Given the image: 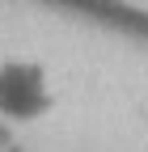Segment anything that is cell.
Here are the masks:
<instances>
[{
	"instance_id": "1",
	"label": "cell",
	"mask_w": 148,
	"mask_h": 152,
	"mask_svg": "<svg viewBox=\"0 0 148 152\" xmlns=\"http://www.w3.org/2000/svg\"><path fill=\"white\" fill-rule=\"evenodd\" d=\"M55 106V85L38 59H4L0 64V118L4 123H38Z\"/></svg>"
},
{
	"instance_id": "2",
	"label": "cell",
	"mask_w": 148,
	"mask_h": 152,
	"mask_svg": "<svg viewBox=\"0 0 148 152\" xmlns=\"http://www.w3.org/2000/svg\"><path fill=\"white\" fill-rule=\"evenodd\" d=\"M9 144H13V135H9V123L0 118V152H9Z\"/></svg>"
}]
</instances>
